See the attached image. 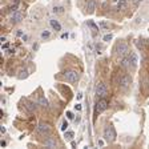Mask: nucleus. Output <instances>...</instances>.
<instances>
[{"mask_svg":"<svg viewBox=\"0 0 149 149\" xmlns=\"http://www.w3.org/2000/svg\"><path fill=\"white\" fill-rule=\"evenodd\" d=\"M39 101H40V104L43 105V107H47V105H48V101L45 100L44 97H40V100H39Z\"/></svg>","mask_w":149,"mask_h":149,"instance_id":"obj_19","label":"nucleus"},{"mask_svg":"<svg viewBox=\"0 0 149 149\" xmlns=\"http://www.w3.org/2000/svg\"><path fill=\"white\" fill-rule=\"evenodd\" d=\"M44 145L47 148H55L56 147V140H55V138H51V137H49V138H47V140L44 141Z\"/></svg>","mask_w":149,"mask_h":149,"instance_id":"obj_12","label":"nucleus"},{"mask_svg":"<svg viewBox=\"0 0 149 149\" xmlns=\"http://www.w3.org/2000/svg\"><path fill=\"white\" fill-rule=\"evenodd\" d=\"M100 25H101L102 28H108V24H107L105 21H101V23H100Z\"/></svg>","mask_w":149,"mask_h":149,"instance_id":"obj_22","label":"nucleus"},{"mask_svg":"<svg viewBox=\"0 0 149 149\" xmlns=\"http://www.w3.org/2000/svg\"><path fill=\"white\" fill-rule=\"evenodd\" d=\"M49 24H51V27L55 29V31H61V25L60 23L57 20H55V19H52V20H49Z\"/></svg>","mask_w":149,"mask_h":149,"instance_id":"obj_10","label":"nucleus"},{"mask_svg":"<svg viewBox=\"0 0 149 149\" xmlns=\"http://www.w3.org/2000/svg\"><path fill=\"white\" fill-rule=\"evenodd\" d=\"M128 56H129V61H131V67L136 68V65H137V63H138V57H137V55H136V52H131Z\"/></svg>","mask_w":149,"mask_h":149,"instance_id":"obj_6","label":"nucleus"},{"mask_svg":"<svg viewBox=\"0 0 149 149\" xmlns=\"http://www.w3.org/2000/svg\"><path fill=\"white\" fill-rule=\"evenodd\" d=\"M23 19V15H21V12H19V11H15V12H12V15H11V21L12 23H19Z\"/></svg>","mask_w":149,"mask_h":149,"instance_id":"obj_9","label":"nucleus"},{"mask_svg":"<svg viewBox=\"0 0 149 149\" xmlns=\"http://www.w3.org/2000/svg\"><path fill=\"white\" fill-rule=\"evenodd\" d=\"M49 36H51V32H48V31H44L41 33V39H48Z\"/></svg>","mask_w":149,"mask_h":149,"instance_id":"obj_17","label":"nucleus"},{"mask_svg":"<svg viewBox=\"0 0 149 149\" xmlns=\"http://www.w3.org/2000/svg\"><path fill=\"white\" fill-rule=\"evenodd\" d=\"M102 137H104V140L107 142H113L116 140V132H115L113 127H108L107 129H105Z\"/></svg>","mask_w":149,"mask_h":149,"instance_id":"obj_1","label":"nucleus"},{"mask_svg":"<svg viewBox=\"0 0 149 149\" xmlns=\"http://www.w3.org/2000/svg\"><path fill=\"white\" fill-rule=\"evenodd\" d=\"M121 65L122 67H129L131 65V61H129V56H127V57H124L121 60Z\"/></svg>","mask_w":149,"mask_h":149,"instance_id":"obj_14","label":"nucleus"},{"mask_svg":"<svg viewBox=\"0 0 149 149\" xmlns=\"http://www.w3.org/2000/svg\"><path fill=\"white\" fill-rule=\"evenodd\" d=\"M107 107H108V102H107V100L101 97L100 100H99V102L96 104V111H97L99 113H100V112H104L105 109H107Z\"/></svg>","mask_w":149,"mask_h":149,"instance_id":"obj_4","label":"nucleus"},{"mask_svg":"<svg viewBox=\"0 0 149 149\" xmlns=\"http://www.w3.org/2000/svg\"><path fill=\"white\" fill-rule=\"evenodd\" d=\"M64 137L65 140H72L73 138V132H64Z\"/></svg>","mask_w":149,"mask_h":149,"instance_id":"obj_15","label":"nucleus"},{"mask_svg":"<svg viewBox=\"0 0 149 149\" xmlns=\"http://www.w3.org/2000/svg\"><path fill=\"white\" fill-rule=\"evenodd\" d=\"M129 83H131V77H129L128 75H124L118 79V84H120L121 88H127L129 85Z\"/></svg>","mask_w":149,"mask_h":149,"instance_id":"obj_5","label":"nucleus"},{"mask_svg":"<svg viewBox=\"0 0 149 149\" xmlns=\"http://www.w3.org/2000/svg\"><path fill=\"white\" fill-rule=\"evenodd\" d=\"M107 85L104 84V83H99L97 87H96V95L99 96V97H104L105 95H107Z\"/></svg>","mask_w":149,"mask_h":149,"instance_id":"obj_3","label":"nucleus"},{"mask_svg":"<svg viewBox=\"0 0 149 149\" xmlns=\"http://www.w3.org/2000/svg\"><path fill=\"white\" fill-rule=\"evenodd\" d=\"M64 12V8L63 7H55L53 8V14H63Z\"/></svg>","mask_w":149,"mask_h":149,"instance_id":"obj_16","label":"nucleus"},{"mask_svg":"<svg viewBox=\"0 0 149 149\" xmlns=\"http://www.w3.org/2000/svg\"><path fill=\"white\" fill-rule=\"evenodd\" d=\"M112 39H113V35H105L104 37H102V40L104 41H111Z\"/></svg>","mask_w":149,"mask_h":149,"instance_id":"obj_18","label":"nucleus"},{"mask_svg":"<svg viewBox=\"0 0 149 149\" xmlns=\"http://www.w3.org/2000/svg\"><path fill=\"white\" fill-rule=\"evenodd\" d=\"M64 77H65V80L69 81V83H76L79 80V73L76 71H68L64 73Z\"/></svg>","mask_w":149,"mask_h":149,"instance_id":"obj_2","label":"nucleus"},{"mask_svg":"<svg viewBox=\"0 0 149 149\" xmlns=\"http://www.w3.org/2000/svg\"><path fill=\"white\" fill-rule=\"evenodd\" d=\"M28 108L31 109V111H32V109H35V104H32V102H28Z\"/></svg>","mask_w":149,"mask_h":149,"instance_id":"obj_23","label":"nucleus"},{"mask_svg":"<svg viewBox=\"0 0 149 149\" xmlns=\"http://www.w3.org/2000/svg\"><path fill=\"white\" fill-rule=\"evenodd\" d=\"M68 128V122L67 121H63V124H61V131L63 132H65V129Z\"/></svg>","mask_w":149,"mask_h":149,"instance_id":"obj_20","label":"nucleus"},{"mask_svg":"<svg viewBox=\"0 0 149 149\" xmlns=\"http://www.w3.org/2000/svg\"><path fill=\"white\" fill-rule=\"evenodd\" d=\"M134 1V4H138V1H141V0H133Z\"/></svg>","mask_w":149,"mask_h":149,"instance_id":"obj_26","label":"nucleus"},{"mask_svg":"<svg viewBox=\"0 0 149 149\" xmlns=\"http://www.w3.org/2000/svg\"><path fill=\"white\" fill-rule=\"evenodd\" d=\"M67 117H68V118H73L75 116H73V113H72V112L68 111V112H67Z\"/></svg>","mask_w":149,"mask_h":149,"instance_id":"obj_21","label":"nucleus"},{"mask_svg":"<svg viewBox=\"0 0 149 149\" xmlns=\"http://www.w3.org/2000/svg\"><path fill=\"white\" fill-rule=\"evenodd\" d=\"M75 108L77 109V111H81V105H80V104H76V105H75Z\"/></svg>","mask_w":149,"mask_h":149,"instance_id":"obj_24","label":"nucleus"},{"mask_svg":"<svg viewBox=\"0 0 149 149\" xmlns=\"http://www.w3.org/2000/svg\"><path fill=\"white\" fill-rule=\"evenodd\" d=\"M116 51H117V55L118 56H124L128 52V45L124 44V43H121V44H118V47H117Z\"/></svg>","mask_w":149,"mask_h":149,"instance_id":"obj_7","label":"nucleus"},{"mask_svg":"<svg viewBox=\"0 0 149 149\" xmlns=\"http://www.w3.org/2000/svg\"><path fill=\"white\" fill-rule=\"evenodd\" d=\"M77 99H79V100H80V99H83V93H79V95H77Z\"/></svg>","mask_w":149,"mask_h":149,"instance_id":"obj_25","label":"nucleus"},{"mask_svg":"<svg viewBox=\"0 0 149 149\" xmlns=\"http://www.w3.org/2000/svg\"><path fill=\"white\" fill-rule=\"evenodd\" d=\"M117 8L121 9V11L127 8V0H118L117 1Z\"/></svg>","mask_w":149,"mask_h":149,"instance_id":"obj_13","label":"nucleus"},{"mask_svg":"<svg viewBox=\"0 0 149 149\" xmlns=\"http://www.w3.org/2000/svg\"><path fill=\"white\" fill-rule=\"evenodd\" d=\"M37 131L40 132L41 134H48L49 132H51V128H49L47 124H43V122H41V124H39V127H37Z\"/></svg>","mask_w":149,"mask_h":149,"instance_id":"obj_8","label":"nucleus"},{"mask_svg":"<svg viewBox=\"0 0 149 149\" xmlns=\"http://www.w3.org/2000/svg\"><path fill=\"white\" fill-rule=\"evenodd\" d=\"M95 8H96V3H95V0H88V3H87V9H88L89 14H93Z\"/></svg>","mask_w":149,"mask_h":149,"instance_id":"obj_11","label":"nucleus"}]
</instances>
